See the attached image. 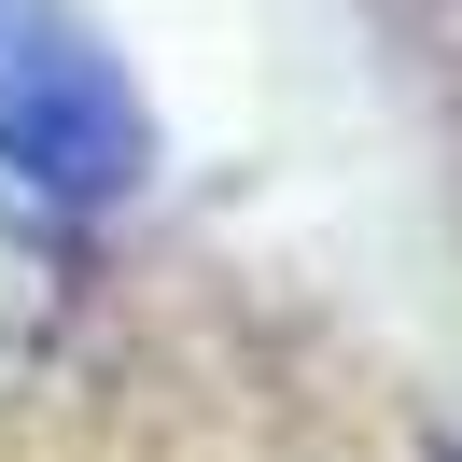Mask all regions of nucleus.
I'll return each instance as SVG.
<instances>
[{
    "mask_svg": "<svg viewBox=\"0 0 462 462\" xmlns=\"http://www.w3.org/2000/svg\"><path fill=\"white\" fill-rule=\"evenodd\" d=\"M42 337H57V253H42V225L14 210V182H0V378L29 365Z\"/></svg>",
    "mask_w": 462,
    "mask_h": 462,
    "instance_id": "2",
    "label": "nucleus"
},
{
    "mask_svg": "<svg viewBox=\"0 0 462 462\" xmlns=\"http://www.w3.org/2000/svg\"><path fill=\"white\" fill-rule=\"evenodd\" d=\"M154 154L141 85L113 70V42L70 14V0H0V182L14 197H126Z\"/></svg>",
    "mask_w": 462,
    "mask_h": 462,
    "instance_id": "1",
    "label": "nucleus"
}]
</instances>
